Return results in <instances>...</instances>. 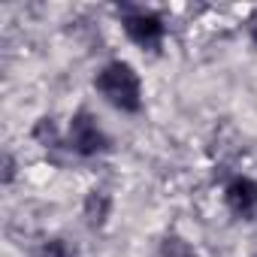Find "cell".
<instances>
[{
    "label": "cell",
    "mask_w": 257,
    "mask_h": 257,
    "mask_svg": "<svg viewBox=\"0 0 257 257\" xmlns=\"http://www.w3.org/2000/svg\"><path fill=\"white\" fill-rule=\"evenodd\" d=\"M121 25H124V34L131 37L137 46L143 49H158L167 37V25L158 13L152 10H131V7H124L121 13Z\"/></svg>",
    "instance_id": "3957f363"
},
{
    "label": "cell",
    "mask_w": 257,
    "mask_h": 257,
    "mask_svg": "<svg viewBox=\"0 0 257 257\" xmlns=\"http://www.w3.org/2000/svg\"><path fill=\"white\" fill-rule=\"evenodd\" d=\"M161 254H164V257H197V254L191 251V245H188V242H182L179 236H170V239H164V248H161Z\"/></svg>",
    "instance_id": "8992f818"
},
{
    "label": "cell",
    "mask_w": 257,
    "mask_h": 257,
    "mask_svg": "<svg viewBox=\"0 0 257 257\" xmlns=\"http://www.w3.org/2000/svg\"><path fill=\"white\" fill-rule=\"evenodd\" d=\"M248 37H251V43L257 46V13H251V19H248Z\"/></svg>",
    "instance_id": "52a82bcc"
},
{
    "label": "cell",
    "mask_w": 257,
    "mask_h": 257,
    "mask_svg": "<svg viewBox=\"0 0 257 257\" xmlns=\"http://www.w3.org/2000/svg\"><path fill=\"white\" fill-rule=\"evenodd\" d=\"M94 85L103 94V100L121 112H140L143 109V82L127 61H109L97 73Z\"/></svg>",
    "instance_id": "6da1fadb"
},
{
    "label": "cell",
    "mask_w": 257,
    "mask_h": 257,
    "mask_svg": "<svg viewBox=\"0 0 257 257\" xmlns=\"http://www.w3.org/2000/svg\"><path fill=\"white\" fill-rule=\"evenodd\" d=\"M224 203H227V209L236 218L254 221L257 218V182L254 179H245V176H236L224 188Z\"/></svg>",
    "instance_id": "277c9868"
},
{
    "label": "cell",
    "mask_w": 257,
    "mask_h": 257,
    "mask_svg": "<svg viewBox=\"0 0 257 257\" xmlns=\"http://www.w3.org/2000/svg\"><path fill=\"white\" fill-rule=\"evenodd\" d=\"M67 143H70V149H73L76 155H82V158H94V155L109 152V137L103 134V127L97 124V118H94L88 109H82V112L73 115Z\"/></svg>",
    "instance_id": "7a4b0ae2"
},
{
    "label": "cell",
    "mask_w": 257,
    "mask_h": 257,
    "mask_svg": "<svg viewBox=\"0 0 257 257\" xmlns=\"http://www.w3.org/2000/svg\"><path fill=\"white\" fill-rule=\"evenodd\" d=\"M37 257H76V248L67 239H46L37 251Z\"/></svg>",
    "instance_id": "5b68a950"
}]
</instances>
